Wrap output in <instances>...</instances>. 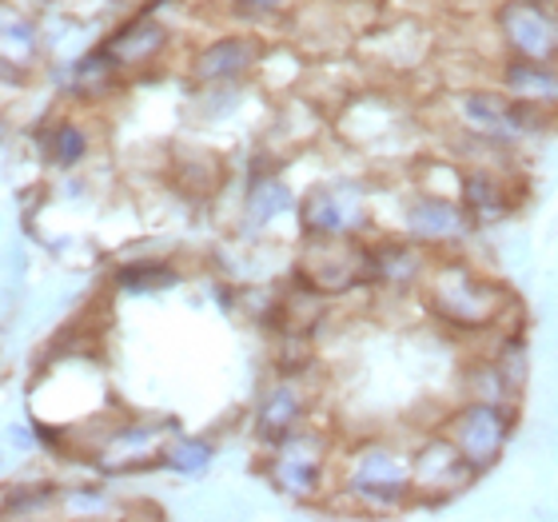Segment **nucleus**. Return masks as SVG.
Wrapping results in <instances>:
<instances>
[{"instance_id":"1","label":"nucleus","mask_w":558,"mask_h":522,"mask_svg":"<svg viewBox=\"0 0 558 522\" xmlns=\"http://www.w3.org/2000/svg\"><path fill=\"white\" fill-rule=\"evenodd\" d=\"M423 300H427L430 315H439L454 331H487L499 324L502 312L514 307L502 283L478 276L475 267L459 264V259L423 276Z\"/></svg>"},{"instance_id":"2","label":"nucleus","mask_w":558,"mask_h":522,"mask_svg":"<svg viewBox=\"0 0 558 522\" xmlns=\"http://www.w3.org/2000/svg\"><path fill=\"white\" fill-rule=\"evenodd\" d=\"M442 435L454 442V451L463 454L475 475H487L490 466L502 459V451H507V442L514 435L511 399H471V403L454 411Z\"/></svg>"},{"instance_id":"3","label":"nucleus","mask_w":558,"mask_h":522,"mask_svg":"<svg viewBox=\"0 0 558 522\" xmlns=\"http://www.w3.org/2000/svg\"><path fill=\"white\" fill-rule=\"evenodd\" d=\"M495 33L502 52L514 60H558V9L555 0H499Z\"/></svg>"},{"instance_id":"4","label":"nucleus","mask_w":558,"mask_h":522,"mask_svg":"<svg viewBox=\"0 0 558 522\" xmlns=\"http://www.w3.org/2000/svg\"><path fill=\"white\" fill-rule=\"evenodd\" d=\"M300 279L312 291L336 295L372 279V247H360L343 235H312V247L300 264Z\"/></svg>"},{"instance_id":"5","label":"nucleus","mask_w":558,"mask_h":522,"mask_svg":"<svg viewBox=\"0 0 558 522\" xmlns=\"http://www.w3.org/2000/svg\"><path fill=\"white\" fill-rule=\"evenodd\" d=\"M348 487L363 502H379V507H396L411 495V459L396 454L391 447H367L355 454L348 471Z\"/></svg>"},{"instance_id":"6","label":"nucleus","mask_w":558,"mask_h":522,"mask_svg":"<svg viewBox=\"0 0 558 522\" xmlns=\"http://www.w3.org/2000/svg\"><path fill=\"white\" fill-rule=\"evenodd\" d=\"M475 232L459 196H415L408 204V235L423 247H454Z\"/></svg>"},{"instance_id":"7","label":"nucleus","mask_w":558,"mask_h":522,"mask_svg":"<svg viewBox=\"0 0 558 522\" xmlns=\"http://www.w3.org/2000/svg\"><path fill=\"white\" fill-rule=\"evenodd\" d=\"M471 478H478L466 459L454 451V442L447 435L427 439V447L411 459V490H423L427 499H451L459 490L471 487Z\"/></svg>"},{"instance_id":"8","label":"nucleus","mask_w":558,"mask_h":522,"mask_svg":"<svg viewBox=\"0 0 558 522\" xmlns=\"http://www.w3.org/2000/svg\"><path fill=\"white\" fill-rule=\"evenodd\" d=\"M307 235H348L363 223V192L355 184H319L303 199Z\"/></svg>"},{"instance_id":"9","label":"nucleus","mask_w":558,"mask_h":522,"mask_svg":"<svg viewBox=\"0 0 558 522\" xmlns=\"http://www.w3.org/2000/svg\"><path fill=\"white\" fill-rule=\"evenodd\" d=\"M276 447H279V454H276V463H271V478H276V487L283 490V495H295V499L315 495L319 483H324L319 451L303 439L300 430L288 435L283 442H276Z\"/></svg>"},{"instance_id":"10","label":"nucleus","mask_w":558,"mask_h":522,"mask_svg":"<svg viewBox=\"0 0 558 522\" xmlns=\"http://www.w3.org/2000/svg\"><path fill=\"white\" fill-rule=\"evenodd\" d=\"M502 93L511 100L535 105L555 117L558 112V60H514L502 64Z\"/></svg>"},{"instance_id":"11","label":"nucleus","mask_w":558,"mask_h":522,"mask_svg":"<svg viewBox=\"0 0 558 522\" xmlns=\"http://www.w3.org/2000/svg\"><path fill=\"white\" fill-rule=\"evenodd\" d=\"M259 60V45L252 36H223L216 45H208L192 64V76L199 84H232L240 81L252 64Z\"/></svg>"},{"instance_id":"12","label":"nucleus","mask_w":558,"mask_h":522,"mask_svg":"<svg viewBox=\"0 0 558 522\" xmlns=\"http://www.w3.org/2000/svg\"><path fill=\"white\" fill-rule=\"evenodd\" d=\"M459 120L466 124V132H475L478 139L490 144H507L511 139V96L502 88H471L459 96Z\"/></svg>"},{"instance_id":"13","label":"nucleus","mask_w":558,"mask_h":522,"mask_svg":"<svg viewBox=\"0 0 558 522\" xmlns=\"http://www.w3.org/2000/svg\"><path fill=\"white\" fill-rule=\"evenodd\" d=\"M459 199H463L466 216L475 220V228L483 223H499L514 211V196L507 180L495 172H466L459 184Z\"/></svg>"},{"instance_id":"14","label":"nucleus","mask_w":558,"mask_h":522,"mask_svg":"<svg viewBox=\"0 0 558 522\" xmlns=\"http://www.w3.org/2000/svg\"><path fill=\"white\" fill-rule=\"evenodd\" d=\"M163 45H168V28L151 16H140V21L124 24L112 40L105 45V52L117 60V69H144L160 57Z\"/></svg>"},{"instance_id":"15","label":"nucleus","mask_w":558,"mask_h":522,"mask_svg":"<svg viewBox=\"0 0 558 522\" xmlns=\"http://www.w3.org/2000/svg\"><path fill=\"white\" fill-rule=\"evenodd\" d=\"M303 391L291 379H283V384H276L268 394H264V403H259L256 411V435L264 442H283L288 435H295L300 430V418H303Z\"/></svg>"},{"instance_id":"16","label":"nucleus","mask_w":558,"mask_h":522,"mask_svg":"<svg viewBox=\"0 0 558 522\" xmlns=\"http://www.w3.org/2000/svg\"><path fill=\"white\" fill-rule=\"evenodd\" d=\"M291 208V187L283 184V180H256L252 184V192H247V220L256 223H271L276 216H283V211Z\"/></svg>"},{"instance_id":"17","label":"nucleus","mask_w":558,"mask_h":522,"mask_svg":"<svg viewBox=\"0 0 558 522\" xmlns=\"http://www.w3.org/2000/svg\"><path fill=\"white\" fill-rule=\"evenodd\" d=\"M211 459H216V447H211L208 439H192V435H184V439H175L172 447L163 451L160 463L168 466V471H175V475L196 478V475L208 471Z\"/></svg>"},{"instance_id":"18","label":"nucleus","mask_w":558,"mask_h":522,"mask_svg":"<svg viewBox=\"0 0 558 522\" xmlns=\"http://www.w3.org/2000/svg\"><path fill=\"white\" fill-rule=\"evenodd\" d=\"M120 288L129 291H160V288H175L180 276H175L172 264H160V259H140V264H124L117 276Z\"/></svg>"},{"instance_id":"19","label":"nucleus","mask_w":558,"mask_h":522,"mask_svg":"<svg viewBox=\"0 0 558 522\" xmlns=\"http://www.w3.org/2000/svg\"><path fill=\"white\" fill-rule=\"evenodd\" d=\"M48 151H52V160H57L60 168H72V163L84 160V151H88V136H84L76 124H60V129L52 132V139H48Z\"/></svg>"},{"instance_id":"20","label":"nucleus","mask_w":558,"mask_h":522,"mask_svg":"<svg viewBox=\"0 0 558 522\" xmlns=\"http://www.w3.org/2000/svg\"><path fill=\"white\" fill-rule=\"evenodd\" d=\"M232 4L244 12V16H271V12L283 9V0H232Z\"/></svg>"}]
</instances>
